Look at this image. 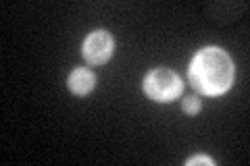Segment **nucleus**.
<instances>
[{
    "mask_svg": "<svg viewBox=\"0 0 250 166\" xmlns=\"http://www.w3.org/2000/svg\"><path fill=\"white\" fill-rule=\"evenodd\" d=\"M113 36L104 29L92 31L83 42V58L90 65H104L113 56Z\"/></svg>",
    "mask_w": 250,
    "mask_h": 166,
    "instance_id": "3",
    "label": "nucleus"
},
{
    "mask_svg": "<svg viewBox=\"0 0 250 166\" xmlns=\"http://www.w3.org/2000/svg\"><path fill=\"white\" fill-rule=\"evenodd\" d=\"M69 90H71L75 96H85L94 90L96 85V75L92 73L90 69H75L71 75H69Z\"/></svg>",
    "mask_w": 250,
    "mask_h": 166,
    "instance_id": "4",
    "label": "nucleus"
},
{
    "mask_svg": "<svg viewBox=\"0 0 250 166\" xmlns=\"http://www.w3.org/2000/svg\"><path fill=\"white\" fill-rule=\"evenodd\" d=\"M182 108H184V112L190 114V116L198 114L200 112V98L198 96H188V98H184Z\"/></svg>",
    "mask_w": 250,
    "mask_h": 166,
    "instance_id": "5",
    "label": "nucleus"
},
{
    "mask_svg": "<svg viewBox=\"0 0 250 166\" xmlns=\"http://www.w3.org/2000/svg\"><path fill=\"white\" fill-rule=\"evenodd\" d=\"M196 164L215 166V160H210L208 156H194V158H188V160H186V166H196Z\"/></svg>",
    "mask_w": 250,
    "mask_h": 166,
    "instance_id": "6",
    "label": "nucleus"
},
{
    "mask_svg": "<svg viewBox=\"0 0 250 166\" xmlns=\"http://www.w3.org/2000/svg\"><path fill=\"white\" fill-rule=\"evenodd\" d=\"M190 81L205 96L225 93L233 83V62L221 48H202L190 65Z\"/></svg>",
    "mask_w": 250,
    "mask_h": 166,
    "instance_id": "1",
    "label": "nucleus"
},
{
    "mask_svg": "<svg viewBox=\"0 0 250 166\" xmlns=\"http://www.w3.org/2000/svg\"><path fill=\"white\" fill-rule=\"evenodd\" d=\"M184 90V83L171 69H154L144 79V92L154 102H171Z\"/></svg>",
    "mask_w": 250,
    "mask_h": 166,
    "instance_id": "2",
    "label": "nucleus"
}]
</instances>
